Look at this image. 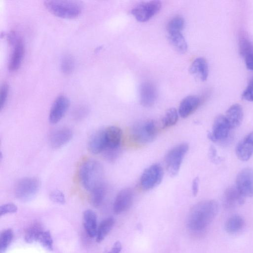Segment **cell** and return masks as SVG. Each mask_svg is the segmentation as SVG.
I'll list each match as a JSON object with an SVG mask.
<instances>
[{"mask_svg": "<svg viewBox=\"0 0 253 253\" xmlns=\"http://www.w3.org/2000/svg\"><path fill=\"white\" fill-rule=\"evenodd\" d=\"M218 211V205L213 200L201 201L190 210L187 218L188 228L193 231L206 229L214 220Z\"/></svg>", "mask_w": 253, "mask_h": 253, "instance_id": "6da1fadb", "label": "cell"}, {"mask_svg": "<svg viewBox=\"0 0 253 253\" xmlns=\"http://www.w3.org/2000/svg\"><path fill=\"white\" fill-rule=\"evenodd\" d=\"M103 169L98 161L88 159L80 166L78 177L83 186L91 192L94 189L104 183Z\"/></svg>", "mask_w": 253, "mask_h": 253, "instance_id": "7a4b0ae2", "label": "cell"}, {"mask_svg": "<svg viewBox=\"0 0 253 253\" xmlns=\"http://www.w3.org/2000/svg\"><path fill=\"white\" fill-rule=\"evenodd\" d=\"M44 5L51 13L64 18H74L81 13L83 7L79 2L73 0H46Z\"/></svg>", "mask_w": 253, "mask_h": 253, "instance_id": "3957f363", "label": "cell"}, {"mask_svg": "<svg viewBox=\"0 0 253 253\" xmlns=\"http://www.w3.org/2000/svg\"><path fill=\"white\" fill-rule=\"evenodd\" d=\"M158 127L156 122L148 120L136 123L131 130L132 136L136 141L142 143H148L156 137Z\"/></svg>", "mask_w": 253, "mask_h": 253, "instance_id": "277c9868", "label": "cell"}, {"mask_svg": "<svg viewBox=\"0 0 253 253\" xmlns=\"http://www.w3.org/2000/svg\"><path fill=\"white\" fill-rule=\"evenodd\" d=\"M188 149V145L183 143L175 146L167 154L165 162L167 170L170 176H174L178 173Z\"/></svg>", "mask_w": 253, "mask_h": 253, "instance_id": "5b68a950", "label": "cell"}, {"mask_svg": "<svg viewBox=\"0 0 253 253\" xmlns=\"http://www.w3.org/2000/svg\"><path fill=\"white\" fill-rule=\"evenodd\" d=\"M40 186L39 179L36 177H26L20 179L14 187V194L20 200L26 201L33 198Z\"/></svg>", "mask_w": 253, "mask_h": 253, "instance_id": "8992f818", "label": "cell"}, {"mask_svg": "<svg viewBox=\"0 0 253 253\" xmlns=\"http://www.w3.org/2000/svg\"><path fill=\"white\" fill-rule=\"evenodd\" d=\"M164 176V171L161 165H152L146 169L141 175L140 185L144 190H150L160 184Z\"/></svg>", "mask_w": 253, "mask_h": 253, "instance_id": "52a82bcc", "label": "cell"}, {"mask_svg": "<svg viewBox=\"0 0 253 253\" xmlns=\"http://www.w3.org/2000/svg\"><path fill=\"white\" fill-rule=\"evenodd\" d=\"M161 7L162 3L160 1H143L134 6L131 12L138 21L144 22L157 14Z\"/></svg>", "mask_w": 253, "mask_h": 253, "instance_id": "ba28073f", "label": "cell"}, {"mask_svg": "<svg viewBox=\"0 0 253 253\" xmlns=\"http://www.w3.org/2000/svg\"><path fill=\"white\" fill-rule=\"evenodd\" d=\"M231 127L224 115H219L215 119L211 131L208 137L211 141L219 142L225 141L229 136Z\"/></svg>", "mask_w": 253, "mask_h": 253, "instance_id": "9c48e42d", "label": "cell"}, {"mask_svg": "<svg viewBox=\"0 0 253 253\" xmlns=\"http://www.w3.org/2000/svg\"><path fill=\"white\" fill-rule=\"evenodd\" d=\"M236 187L246 197H253V169L245 168L238 174Z\"/></svg>", "mask_w": 253, "mask_h": 253, "instance_id": "30bf717a", "label": "cell"}, {"mask_svg": "<svg viewBox=\"0 0 253 253\" xmlns=\"http://www.w3.org/2000/svg\"><path fill=\"white\" fill-rule=\"evenodd\" d=\"M70 106V100L64 95H59L53 102L50 110L49 121L51 124L58 123L63 118Z\"/></svg>", "mask_w": 253, "mask_h": 253, "instance_id": "8fae6325", "label": "cell"}, {"mask_svg": "<svg viewBox=\"0 0 253 253\" xmlns=\"http://www.w3.org/2000/svg\"><path fill=\"white\" fill-rule=\"evenodd\" d=\"M13 46L9 63L8 68L10 71L17 70L22 63L24 54V45L22 40L15 36L9 41Z\"/></svg>", "mask_w": 253, "mask_h": 253, "instance_id": "7c38bea8", "label": "cell"}, {"mask_svg": "<svg viewBox=\"0 0 253 253\" xmlns=\"http://www.w3.org/2000/svg\"><path fill=\"white\" fill-rule=\"evenodd\" d=\"M133 200V194L130 188H124L121 190L115 198L113 204V211L119 214L127 211L131 206Z\"/></svg>", "mask_w": 253, "mask_h": 253, "instance_id": "4fadbf2b", "label": "cell"}, {"mask_svg": "<svg viewBox=\"0 0 253 253\" xmlns=\"http://www.w3.org/2000/svg\"><path fill=\"white\" fill-rule=\"evenodd\" d=\"M245 198L236 186H230L224 192L223 204L226 209H232L244 204Z\"/></svg>", "mask_w": 253, "mask_h": 253, "instance_id": "5bb4252c", "label": "cell"}, {"mask_svg": "<svg viewBox=\"0 0 253 253\" xmlns=\"http://www.w3.org/2000/svg\"><path fill=\"white\" fill-rule=\"evenodd\" d=\"M73 136V131L69 128H59L51 133L49 138L50 145L53 148H61L71 140Z\"/></svg>", "mask_w": 253, "mask_h": 253, "instance_id": "9a60e30c", "label": "cell"}, {"mask_svg": "<svg viewBox=\"0 0 253 253\" xmlns=\"http://www.w3.org/2000/svg\"><path fill=\"white\" fill-rule=\"evenodd\" d=\"M235 153L242 161L249 160L253 155V131L248 134L237 145Z\"/></svg>", "mask_w": 253, "mask_h": 253, "instance_id": "2e32d148", "label": "cell"}, {"mask_svg": "<svg viewBox=\"0 0 253 253\" xmlns=\"http://www.w3.org/2000/svg\"><path fill=\"white\" fill-rule=\"evenodd\" d=\"M104 132L105 141L104 150L120 148L122 139L121 129L117 126H111L104 129Z\"/></svg>", "mask_w": 253, "mask_h": 253, "instance_id": "e0dca14e", "label": "cell"}, {"mask_svg": "<svg viewBox=\"0 0 253 253\" xmlns=\"http://www.w3.org/2000/svg\"><path fill=\"white\" fill-rule=\"evenodd\" d=\"M155 85L150 82L143 83L140 87V100L141 105L145 107L153 106L157 98Z\"/></svg>", "mask_w": 253, "mask_h": 253, "instance_id": "ac0fdd59", "label": "cell"}, {"mask_svg": "<svg viewBox=\"0 0 253 253\" xmlns=\"http://www.w3.org/2000/svg\"><path fill=\"white\" fill-rule=\"evenodd\" d=\"M201 103L200 98L195 95H189L181 101L178 113L181 117L185 118L193 114L199 107Z\"/></svg>", "mask_w": 253, "mask_h": 253, "instance_id": "d6986e66", "label": "cell"}, {"mask_svg": "<svg viewBox=\"0 0 253 253\" xmlns=\"http://www.w3.org/2000/svg\"><path fill=\"white\" fill-rule=\"evenodd\" d=\"M231 128L238 127L241 124L244 112L242 106L239 104H234L231 106L224 116Z\"/></svg>", "mask_w": 253, "mask_h": 253, "instance_id": "ffe728a7", "label": "cell"}, {"mask_svg": "<svg viewBox=\"0 0 253 253\" xmlns=\"http://www.w3.org/2000/svg\"><path fill=\"white\" fill-rule=\"evenodd\" d=\"M189 71L191 74L201 81H206L209 75V68L207 61L203 57L195 59L192 62Z\"/></svg>", "mask_w": 253, "mask_h": 253, "instance_id": "44dd1931", "label": "cell"}, {"mask_svg": "<svg viewBox=\"0 0 253 253\" xmlns=\"http://www.w3.org/2000/svg\"><path fill=\"white\" fill-rule=\"evenodd\" d=\"M87 147L89 151L93 154L103 151L105 148L104 129L96 131L90 136Z\"/></svg>", "mask_w": 253, "mask_h": 253, "instance_id": "7402d4cb", "label": "cell"}, {"mask_svg": "<svg viewBox=\"0 0 253 253\" xmlns=\"http://www.w3.org/2000/svg\"><path fill=\"white\" fill-rule=\"evenodd\" d=\"M83 225L86 234L89 237H96L98 228L97 216L93 211L86 210L84 211Z\"/></svg>", "mask_w": 253, "mask_h": 253, "instance_id": "603a6c76", "label": "cell"}, {"mask_svg": "<svg viewBox=\"0 0 253 253\" xmlns=\"http://www.w3.org/2000/svg\"><path fill=\"white\" fill-rule=\"evenodd\" d=\"M245 225L243 218L239 215H233L228 218L225 223V230L229 234H235L243 229Z\"/></svg>", "mask_w": 253, "mask_h": 253, "instance_id": "cb8c5ba5", "label": "cell"}, {"mask_svg": "<svg viewBox=\"0 0 253 253\" xmlns=\"http://www.w3.org/2000/svg\"><path fill=\"white\" fill-rule=\"evenodd\" d=\"M115 223L114 219L110 217L103 220L97 228L96 241L97 243L102 242L110 232Z\"/></svg>", "mask_w": 253, "mask_h": 253, "instance_id": "d4e9b609", "label": "cell"}, {"mask_svg": "<svg viewBox=\"0 0 253 253\" xmlns=\"http://www.w3.org/2000/svg\"><path fill=\"white\" fill-rule=\"evenodd\" d=\"M106 193V186L104 183L97 187L90 192V202L95 207H99L103 203Z\"/></svg>", "mask_w": 253, "mask_h": 253, "instance_id": "484cf974", "label": "cell"}, {"mask_svg": "<svg viewBox=\"0 0 253 253\" xmlns=\"http://www.w3.org/2000/svg\"><path fill=\"white\" fill-rule=\"evenodd\" d=\"M169 40L172 46L179 52L184 53L187 51V43L181 33L169 34Z\"/></svg>", "mask_w": 253, "mask_h": 253, "instance_id": "4316f807", "label": "cell"}, {"mask_svg": "<svg viewBox=\"0 0 253 253\" xmlns=\"http://www.w3.org/2000/svg\"><path fill=\"white\" fill-rule=\"evenodd\" d=\"M41 225L38 223L32 224L25 231L24 239L27 243L37 241L40 233L42 231Z\"/></svg>", "mask_w": 253, "mask_h": 253, "instance_id": "83f0119b", "label": "cell"}, {"mask_svg": "<svg viewBox=\"0 0 253 253\" xmlns=\"http://www.w3.org/2000/svg\"><path fill=\"white\" fill-rule=\"evenodd\" d=\"M178 119V113L177 110L174 108L168 109L162 120V128H166L173 126L177 123Z\"/></svg>", "mask_w": 253, "mask_h": 253, "instance_id": "f1b7e54d", "label": "cell"}, {"mask_svg": "<svg viewBox=\"0 0 253 253\" xmlns=\"http://www.w3.org/2000/svg\"><path fill=\"white\" fill-rule=\"evenodd\" d=\"M184 20L179 16H175L170 19L167 26V29L169 34L181 33L184 27Z\"/></svg>", "mask_w": 253, "mask_h": 253, "instance_id": "f546056e", "label": "cell"}, {"mask_svg": "<svg viewBox=\"0 0 253 253\" xmlns=\"http://www.w3.org/2000/svg\"><path fill=\"white\" fill-rule=\"evenodd\" d=\"M13 238V232L11 229L3 230L0 235V253H4L11 244Z\"/></svg>", "mask_w": 253, "mask_h": 253, "instance_id": "4dcf8cb0", "label": "cell"}, {"mask_svg": "<svg viewBox=\"0 0 253 253\" xmlns=\"http://www.w3.org/2000/svg\"><path fill=\"white\" fill-rule=\"evenodd\" d=\"M46 249L51 251L53 248V242L50 232L42 230L39 234L37 241Z\"/></svg>", "mask_w": 253, "mask_h": 253, "instance_id": "1f68e13d", "label": "cell"}, {"mask_svg": "<svg viewBox=\"0 0 253 253\" xmlns=\"http://www.w3.org/2000/svg\"><path fill=\"white\" fill-rule=\"evenodd\" d=\"M74 68V60L73 57L69 55H65L61 62L62 72L66 75L71 74Z\"/></svg>", "mask_w": 253, "mask_h": 253, "instance_id": "d6a6232c", "label": "cell"}, {"mask_svg": "<svg viewBox=\"0 0 253 253\" xmlns=\"http://www.w3.org/2000/svg\"><path fill=\"white\" fill-rule=\"evenodd\" d=\"M49 196L50 200L54 203L64 204L66 202L64 194L59 190H55L51 191Z\"/></svg>", "mask_w": 253, "mask_h": 253, "instance_id": "836d02e7", "label": "cell"}, {"mask_svg": "<svg viewBox=\"0 0 253 253\" xmlns=\"http://www.w3.org/2000/svg\"><path fill=\"white\" fill-rule=\"evenodd\" d=\"M0 91V108L2 110L6 101L9 91V86L6 83L4 82L1 84Z\"/></svg>", "mask_w": 253, "mask_h": 253, "instance_id": "e575fe53", "label": "cell"}, {"mask_svg": "<svg viewBox=\"0 0 253 253\" xmlns=\"http://www.w3.org/2000/svg\"><path fill=\"white\" fill-rule=\"evenodd\" d=\"M17 210V207L13 203H6L0 206V214L1 216L7 213H15Z\"/></svg>", "mask_w": 253, "mask_h": 253, "instance_id": "d590c367", "label": "cell"}, {"mask_svg": "<svg viewBox=\"0 0 253 253\" xmlns=\"http://www.w3.org/2000/svg\"><path fill=\"white\" fill-rule=\"evenodd\" d=\"M242 96L244 100L253 102V78L250 80L247 87L243 91Z\"/></svg>", "mask_w": 253, "mask_h": 253, "instance_id": "8d00e7d4", "label": "cell"}, {"mask_svg": "<svg viewBox=\"0 0 253 253\" xmlns=\"http://www.w3.org/2000/svg\"><path fill=\"white\" fill-rule=\"evenodd\" d=\"M88 113V108L82 106L76 108L73 112V116L75 120H81L85 118Z\"/></svg>", "mask_w": 253, "mask_h": 253, "instance_id": "74e56055", "label": "cell"}, {"mask_svg": "<svg viewBox=\"0 0 253 253\" xmlns=\"http://www.w3.org/2000/svg\"><path fill=\"white\" fill-rule=\"evenodd\" d=\"M244 56L247 68L250 70L253 71V52L249 53Z\"/></svg>", "mask_w": 253, "mask_h": 253, "instance_id": "f35d334b", "label": "cell"}, {"mask_svg": "<svg viewBox=\"0 0 253 253\" xmlns=\"http://www.w3.org/2000/svg\"><path fill=\"white\" fill-rule=\"evenodd\" d=\"M199 179L198 177H195L192 182V193L194 196H196L199 191Z\"/></svg>", "mask_w": 253, "mask_h": 253, "instance_id": "ab89813d", "label": "cell"}, {"mask_svg": "<svg viewBox=\"0 0 253 253\" xmlns=\"http://www.w3.org/2000/svg\"><path fill=\"white\" fill-rule=\"evenodd\" d=\"M122 244L120 242L116 241L110 251L107 253H120L122 250Z\"/></svg>", "mask_w": 253, "mask_h": 253, "instance_id": "60d3db41", "label": "cell"}]
</instances>
